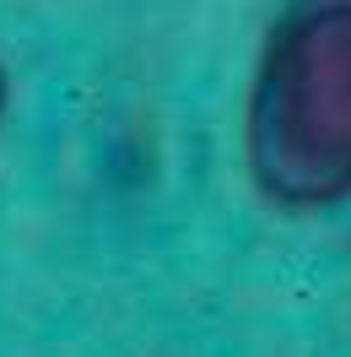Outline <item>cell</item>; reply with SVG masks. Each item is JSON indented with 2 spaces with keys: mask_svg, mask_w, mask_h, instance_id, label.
Instances as JSON below:
<instances>
[{
  "mask_svg": "<svg viewBox=\"0 0 351 357\" xmlns=\"http://www.w3.org/2000/svg\"><path fill=\"white\" fill-rule=\"evenodd\" d=\"M243 157L281 211L351 201V0H308L270 27L249 82Z\"/></svg>",
  "mask_w": 351,
  "mask_h": 357,
  "instance_id": "6da1fadb",
  "label": "cell"
},
{
  "mask_svg": "<svg viewBox=\"0 0 351 357\" xmlns=\"http://www.w3.org/2000/svg\"><path fill=\"white\" fill-rule=\"evenodd\" d=\"M6 109H11V70L0 60V125H6Z\"/></svg>",
  "mask_w": 351,
  "mask_h": 357,
  "instance_id": "7a4b0ae2",
  "label": "cell"
}]
</instances>
